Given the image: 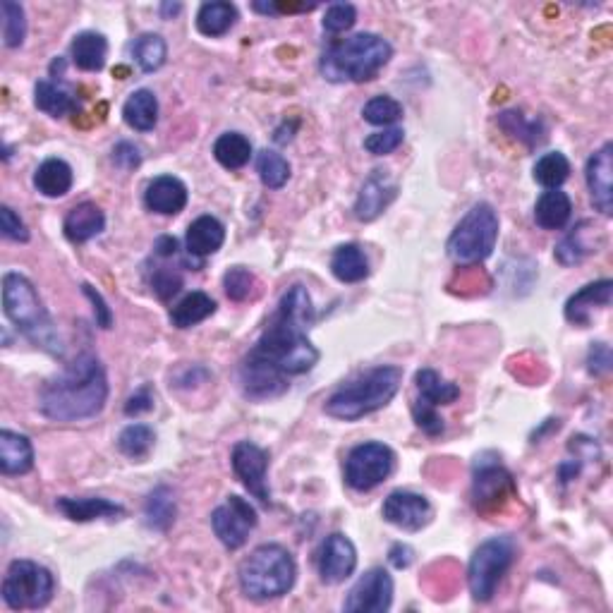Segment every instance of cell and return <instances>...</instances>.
I'll list each match as a JSON object with an SVG mask.
<instances>
[{
	"label": "cell",
	"mask_w": 613,
	"mask_h": 613,
	"mask_svg": "<svg viewBox=\"0 0 613 613\" xmlns=\"http://www.w3.org/2000/svg\"><path fill=\"white\" fill-rule=\"evenodd\" d=\"M113 161H115V166L123 168V171H132V168H137L139 163H142V154H139V149L135 147V144L120 142L118 147L113 149Z\"/></svg>",
	"instance_id": "obj_53"
},
{
	"label": "cell",
	"mask_w": 613,
	"mask_h": 613,
	"mask_svg": "<svg viewBox=\"0 0 613 613\" xmlns=\"http://www.w3.org/2000/svg\"><path fill=\"white\" fill-rule=\"evenodd\" d=\"M585 180L590 187L594 209L604 216L613 214V144L606 142L602 149L594 151L587 161Z\"/></svg>",
	"instance_id": "obj_17"
},
{
	"label": "cell",
	"mask_w": 613,
	"mask_h": 613,
	"mask_svg": "<svg viewBox=\"0 0 613 613\" xmlns=\"http://www.w3.org/2000/svg\"><path fill=\"white\" fill-rule=\"evenodd\" d=\"M240 384L242 393L250 400H269L278 398L288 391V376L278 372V369L269 367V364L254 360L247 355L240 367Z\"/></svg>",
	"instance_id": "obj_18"
},
{
	"label": "cell",
	"mask_w": 613,
	"mask_h": 613,
	"mask_svg": "<svg viewBox=\"0 0 613 613\" xmlns=\"http://www.w3.org/2000/svg\"><path fill=\"white\" fill-rule=\"evenodd\" d=\"M151 288H154V293L159 295L161 300H168V297L180 293L182 276L173 269H159L156 271V276L151 278Z\"/></svg>",
	"instance_id": "obj_50"
},
{
	"label": "cell",
	"mask_w": 613,
	"mask_h": 613,
	"mask_svg": "<svg viewBox=\"0 0 613 613\" xmlns=\"http://www.w3.org/2000/svg\"><path fill=\"white\" fill-rule=\"evenodd\" d=\"M132 53H135V63L139 65V70L156 72L159 68H163V63H166L168 46L166 41H163V36L159 34H142L135 41Z\"/></svg>",
	"instance_id": "obj_40"
},
{
	"label": "cell",
	"mask_w": 613,
	"mask_h": 613,
	"mask_svg": "<svg viewBox=\"0 0 613 613\" xmlns=\"http://www.w3.org/2000/svg\"><path fill=\"white\" fill-rule=\"evenodd\" d=\"M496 240H499V214L491 204L479 202L455 226L446 250L455 264L472 266L491 257Z\"/></svg>",
	"instance_id": "obj_7"
},
{
	"label": "cell",
	"mask_w": 613,
	"mask_h": 613,
	"mask_svg": "<svg viewBox=\"0 0 613 613\" xmlns=\"http://www.w3.org/2000/svg\"><path fill=\"white\" fill-rule=\"evenodd\" d=\"M82 290H84V295L89 297L91 305H94L96 324H99L101 329H111V326H113V312H111V307L106 305V300H103V295L96 288H91L89 283H84Z\"/></svg>",
	"instance_id": "obj_51"
},
{
	"label": "cell",
	"mask_w": 613,
	"mask_h": 613,
	"mask_svg": "<svg viewBox=\"0 0 613 613\" xmlns=\"http://www.w3.org/2000/svg\"><path fill=\"white\" fill-rule=\"evenodd\" d=\"M156 443L154 429L147 427V424H130L125 427L118 436V448L120 453L127 455L132 460H144L151 453Z\"/></svg>",
	"instance_id": "obj_39"
},
{
	"label": "cell",
	"mask_w": 613,
	"mask_h": 613,
	"mask_svg": "<svg viewBox=\"0 0 613 613\" xmlns=\"http://www.w3.org/2000/svg\"><path fill=\"white\" fill-rule=\"evenodd\" d=\"M226 242V228L214 216H199L190 223L185 235V247L194 259H204L216 254Z\"/></svg>",
	"instance_id": "obj_23"
},
{
	"label": "cell",
	"mask_w": 613,
	"mask_h": 613,
	"mask_svg": "<svg viewBox=\"0 0 613 613\" xmlns=\"http://www.w3.org/2000/svg\"><path fill=\"white\" fill-rule=\"evenodd\" d=\"M393 604V578L384 568H372L355 582L343 609L348 613H386Z\"/></svg>",
	"instance_id": "obj_13"
},
{
	"label": "cell",
	"mask_w": 613,
	"mask_h": 613,
	"mask_svg": "<svg viewBox=\"0 0 613 613\" xmlns=\"http://www.w3.org/2000/svg\"><path fill=\"white\" fill-rule=\"evenodd\" d=\"M0 12H3V44L8 48H17L24 44L27 36V17H24V8L15 0H3L0 3Z\"/></svg>",
	"instance_id": "obj_41"
},
{
	"label": "cell",
	"mask_w": 613,
	"mask_h": 613,
	"mask_svg": "<svg viewBox=\"0 0 613 613\" xmlns=\"http://www.w3.org/2000/svg\"><path fill=\"white\" fill-rule=\"evenodd\" d=\"M230 463H233L235 477L240 479L242 487H245L254 499L262 503H271V491L266 484V472H269V453L262 446L252 441H240L235 443L233 455H230Z\"/></svg>",
	"instance_id": "obj_12"
},
{
	"label": "cell",
	"mask_w": 613,
	"mask_h": 613,
	"mask_svg": "<svg viewBox=\"0 0 613 613\" xmlns=\"http://www.w3.org/2000/svg\"><path fill=\"white\" fill-rule=\"evenodd\" d=\"M56 506L72 523H91V520L123 518L125 515V508L120 503L108 499H70V496H63Z\"/></svg>",
	"instance_id": "obj_26"
},
{
	"label": "cell",
	"mask_w": 613,
	"mask_h": 613,
	"mask_svg": "<svg viewBox=\"0 0 613 613\" xmlns=\"http://www.w3.org/2000/svg\"><path fill=\"white\" fill-rule=\"evenodd\" d=\"M381 515L393 527H400L405 532H420L432 520L434 508L427 496L415 494V491H393L384 501Z\"/></svg>",
	"instance_id": "obj_14"
},
{
	"label": "cell",
	"mask_w": 613,
	"mask_h": 613,
	"mask_svg": "<svg viewBox=\"0 0 613 613\" xmlns=\"http://www.w3.org/2000/svg\"><path fill=\"white\" fill-rule=\"evenodd\" d=\"M573 214V202L563 190H546L534 204V223L542 230L566 228Z\"/></svg>",
	"instance_id": "obj_27"
},
{
	"label": "cell",
	"mask_w": 613,
	"mask_h": 613,
	"mask_svg": "<svg viewBox=\"0 0 613 613\" xmlns=\"http://www.w3.org/2000/svg\"><path fill=\"white\" fill-rule=\"evenodd\" d=\"M400 384H403V369L393 364H381V367L367 369L348 384L331 393L326 400L324 410L333 420L357 422L372 412L386 408L393 398L398 396Z\"/></svg>",
	"instance_id": "obj_3"
},
{
	"label": "cell",
	"mask_w": 613,
	"mask_h": 613,
	"mask_svg": "<svg viewBox=\"0 0 613 613\" xmlns=\"http://www.w3.org/2000/svg\"><path fill=\"white\" fill-rule=\"evenodd\" d=\"M34 103L39 111H44L51 118H65V115L72 113L77 108L75 96L72 91H68L63 84L41 80L36 82L34 87Z\"/></svg>",
	"instance_id": "obj_35"
},
{
	"label": "cell",
	"mask_w": 613,
	"mask_h": 613,
	"mask_svg": "<svg viewBox=\"0 0 613 613\" xmlns=\"http://www.w3.org/2000/svg\"><path fill=\"white\" fill-rule=\"evenodd\" d=\"M156 254H159V257H163V259H168V257H175V254H178V240L173 238V235H163V238H159L156 240Z\"/></svg>",
	"instance_id": "obj_56"
},
{
	"label": "cell",
	"mask_w": 613,
	"mask_h": 613,
	"mask_svg": "<svg viewBox=\"0 0 613 613\" xmlns=\"http://www.w3.org/2000/svg\"><path fill=\"white\" fill-rule=\"evenodd\" d=\"M357 568V549L348 537L341 532L326 537L319 551V575L326 585H341L355 573Z\"/></svg>",
	"instance_id": "obj_16"
},
{
	"label": "cell",
	"mask_w": 613,
	"mask_h": 613,
	"mask_svg": "<svg viewBox=\"0 0 613 613\" xmlns=\"http://www.w3.org/2000/svg\"><path fill=\"white\" fill-rule=\"evenodd\" d=\"M534 180L546 190H558L570 175V161L561 151H549V154L539 156V161L534 163Z\"/></svg>",
	"instance_id": "obj_38"
},
{
	"label": "cell",
	"mask_w": 613,
	"mask_h": 613,
	"mask_svg": "<svg viewBox=\"0 0 613 613\" xmlns=\"http://www.w3.org/2000/svg\"><path fill=\"white\" fill-rule=\"evenodd\" d=\"M214 156L228 171H240L252 159V142L240 132H226L216 139Z\"/></svg>",
	"instance_id": "obj_37"
},
{
	"label": "cell",
	"mask_w": 613,
	"mask_h": 613,
	"mask_svg": "<svg viewBox=\"0 0 613 613\" xmlns=\"http://www.w3.org/2000/svg\"><path fill=\"white\" fill-rule=\"evenodd\" d=\"M144 204L149 211L161 216H175L187 206V187L180 178L173 175H159L147 185Z\"/></svg>",
	"instance_id": "obj_20"
},
{
	"label": "cell",
	"mask_w": 613,
	"mask_h": 613,
	"mask_svg": "<svg viewBox=\"0 0 613 613\" xmlns=\"http://www.w3.org/2000/svg\"><path fill=\"white\" fill-rule=\"evenodd\" d=\"M108 58V41L99 32H82L72 41V63L84 72L103 70Z\"/></svg>",
	"instance_id": "obj_31"
},
{
	"label": "cell",
	"mask_w": 613,
	"mask_h": 613,
	"mask_svg": "<svg viewBox=\"0 0 613 613\" xmlns=\"http://www.w3.org/2000/svg\"><path fill=\"white\" fill-rule=\"evenodd\" d=\"M235 22H238V8L233 3H226V0L204 3L197 12L199 34L211 36V39L228 34Z\"/></svg>",
	"instance_id": "obj_33"
},
{
	"label": "cell",
	"mask_w": 613,
	"mask_h": 613,
	"mask_svg": "<svg viewBox=\"0 0 613 613\" xmlns=\"http://www.w3.org/2000/svg\"><path fill=\"white\" fill-rule=\"evenodd\" d=\"M357 22V8L350 3H333L329 5V10H326L324 15V29L329 34H343L348 32V29L355 27Z\"/></svg>",
	"instance_id": "obj_46"
},
{
	"label": "cell",
	"mask_w": 613,
	"mask_h": 613,
	"mask_svg": "<svg viewBox=\"0 0 613 613\" xmlns=\"http://www.w3.org/2000/svg\"><path fill=\"white\" fill-rule=\"evenodd\" d=\"M412 558H415V551H412L408 544H396V546H391V551H388V561H391V566L398 570L408 568L412 563Z\"/></svg>",
	"instance_id": "obj_55"
},
{
	"label": "cell",
	"mask_w": 613,
	"mask_h": 613,
	"mask_svg": "<svg viewBox=\"0 0 613 613\" xmlns=\"http://www.w3.org/2000/svg\"><path fill=\"white\" fill-rule=\"evenodd\" d=\"M34 467V446L24 434L0 432V472L8 477L27 475Z\"/></svg>",
	"instance_id": "obj_24"
},
{
	"label": "cell",
	"mask_w": 613,
	"mask_h": 613,
	"mask_svg": "<svg viewBox=\"0 0 613 613\" xmlns=\"http://www.w3.org/2000/svg\"><path fill=\"white\" fill-rule=\"evenodd\" d=\"M254 285H257V278H254V273L250 269H245V266H233V269L223 276L226 295L235 302L247 300V297L254 293Z\"/></svg>",
	"instance_id": "obj_45"
},
{
	"label": "cell",
	"mask_w": 613,
	"mask_h": 613,
	"mask_svg": "<svg viewBox=\"0 0 613 613\" xmlns=\"http://www.w3.org/2000/svg\"><path fill=\"white\" fill-rule=\"evenodd\" d=\"M0 230H3V235L8 240H15V242L29 240L27 226H24L20 214H15V209H10V206H0Z\"/></svg>",
	"instance_id": "obj_49"
},
{
	"label": "cell",
	"mask_w": 613,
	"mask_h": 613,
	"mask_svg": "<svg viewBox=\"0 0 613 613\" xmlns=\"http://www.w3.org/2000/svg\"><path fill=\"white\" fill-rule=\"evenodd\" d=\"M297 578L295 558L281 544H262L242 561L240 590L254 602H269L293 590Z\"/></svg>",
	"instance_id": "obj_6"
},
{
	"label": "cell",
	"mask_w": 613,
	"mask_h": 613,
	"mask_svg": "<svg viewBox=\"0 0 613 613\" xmlns=\"http://www.w3.org/2000/svg\"><path fill=\"white\" fill-rule=\"evenodd\" d=\"M412 417H415L417 427H420L424 434L439 436L443 432V420L439 417V412H436L432 405L422 403V400H415V405H412Z\"/></svg>",
	"instance_id": "obj_48"
},
{
	"label": "cell",
	"mask_w": 613,
	"mask_h": 613,
	"mask_svg": "<svg viewBox=\"0 0 613 613\" xmlns=\"http://www.w3.org/2000/svg\"><path fill=\"white\" fill-rule=\"evenodd\" d=\"M393 58V46L379 34H355L338 41L321 58V75L329 82H369Z\"/></svg>",
	"instance_id": "obj_5"
},
{
	"label": "cell",
	"mask_w": 613,
	"mask_h": 613,
	"mask_svg": "<svg viewBox=\"0 0 613 613\" xmlns=\"http://www.w3.org/2000/svg\"><path fill=\"white\" fill-rule=\"evenodd\" d=\"M257 173L269 190H281L285 182L290 180V163L276 151L264 149L257 156Z\"/></svg>",
	"instance_id": "obj_42"
},
{
	"label": "cell",
	"mask_w": 613,
	"mask_h": 613,
	"mask_svg": "<svg viewBox=\"0 0 613 613\" xmlns=\"http://www.w3.org/2000/svg\"><path fill=\"white\" fill-rule=\"evenodd\" d=\"M513 477L501 463H477L475 482H472V499L477 511H496L508 496H513Z\"/></svg>",
	"instance_id": "obj_15"
},
{
	"label": "cell",
	"mask_w": 613,
	"mask_h": 613,
	"mask_svg": "<svg viewBox=\"0 0 613 613\" xmlns=\"http://www.w3.org/2000/svg\"><path fill=\"white\" fill-rule=\"evenodd\" d=\"M103 228H106V216H103V211L99 209V206L91 202L77 204L75 209L68 211V216H65V221H63L65 238H68L70 242H77V245H82V242L101 235Z\"/></svg>",
	"instance_id": "obj_25"
},
{
	"label": "cell",
	"mask_w": 613,
	"mask_h": 613,
	"mask_svg": "<svg viewBox=\"0 0 613 613\" xmlns=\"http://www.w3.org/2000/svg\"><path fill=\"white\" fill-rule=\"evenodd\" d=\"M515 561V542L511 537H494L479 544L467 566V587L475 602H489L496 587Z\"/></svg>",
	"instance_id": "obj_9"
},
{
	"label": "cell",
	"mask_w": 613,
	"mask_h": 613,
	"mask_svg": "<svg viewBox=\"0 0 613 613\" xmlns=\"http://www.w3.org/2000/svg\"><path fill=\"white\" fill-rule=\"evenodd\" d=\"M180 10H182L180 3H163L161 5V17H163V20H173V17L178 15Z\"/></svg>",
	"instance_id": "obj_57"
},
{
	"label": "cell",
	"mask_w": 613,
	"mask_h": 613,
	"mask_svg": "<svg viewBox=\"0 0 613 613\" xmlns=\"http://www.w3.org/2000/svg\"><path fill=\"white\" fill-rule=\"evenodd\" d=\"M154 410V393H151L149 386H142L139 391L132 393L125 403V415L127 417H137L144 415V412Z\"/></svg>",
	"instance_id": "obj_52"
},
{
	"label": "cell",
	"mask_w": 613,
	"mask_h": 613,
	"mask_svg": "<svg viewBox=\"0 0 613 613\" xmlns=\"http://www.w3.org/2000/svg\"><path fill=\"white\" fill-rule=\"evenodd\" d=\"M3 312L12 321V326L36 348L51 352V355H63L56 324L36 293L34 283L22 273L10 271L3 276Z\"/></svg>",
	"instance_id": "obj_4"
},
{
	"label": "cell",
	"mask_w": 613,
	"mask_h": 613,
	"mask_svg": "<svg viewBox=\"0 0 613 613\" xmlns=\"http://www.w3.org/2000/svg\"><path fill=\"white\" fill-rule=\"evenodd\" d=\"M72 182H75V175H72L70 163L63 159H46L34 173V187L48 199L65 197L72 190Z\"/></svg>",
	"instance_id": "obj_28"
},
{
	"label": "cell",
	"mask_w": 613,
	"mask_h": 613,
	"mask_svg": "<svg viewBox=\"0 0 613 613\" xmlns=\"http://www.w3.org/2000/svg\"><path fill=\"white\" fill-rule=\"evenodd\" d=\"M257 523V511H254L252 503L242 499V496H228L226 503H221V506L211 513V527H214L221 544L230 551L245 546Z\"/></svg>",
	"instance_id": "obj_11"
},
{
	"label": "cell",
	"mask_w": 613,
	"mask_h": 613,
	"mask_svg": "<svg viewBox=\"0 0 613 613\" xmlns=\"http://www.w3.org/2000/svg\"><path fill=\"white\" fill-rule=\"evenodd\" d=\"M123 118L137 132L154 130L156 123H159V99H156L154 91L137 89L135 94H130V99L123 106Z\"/></svg>",
	"instance_id": "obj_29"
},
{
	"label": "cell",
	"mask_w": 613,
	"mask_h": 613,
	"mask_svg": "<svg viewBox=\"0 0 613 613\" xmlns=\"http://www.w3.org/2000/svg\"><path fill=\"white\" fill-rule=\"evenodd\" d=\"M393 467H396V453L386 443H360L345 458V482L355 491H372L391 477Z\"/></svg>",
	"instance_id": "obj_10"
},
{
	"label": "cell",
	"mask_w": 613,
	"mask_h": 613,
	"mask_svg": "<svg viewBox=\"0 0 613 613\" xmlns=\"http://www.w3.org/2000/svg\"><path fill=\"white\" fill-rule=\"evenodd\" d=\"M501 127L506 132H511L518 139H523L527 147H534V144H539L544 139V127L539 120H527L523 113L518 111H506L501 113L499 118Z\"/></svg>",
	"instance_id": "obj_44"
},
{
	"label": "cell",
	"mask_w": 613,
	"mask_h": 613,
	"mask_svg": "<svg viewBox=\"0 0 613 613\" xmlns=\"http://www.w3.org/2000/svg\"><path fill=\"white\" fill-rule=\"evenodd\" d=\"M398 187L396 182L384 171H374L369 175L367 180H364L360 194H357V202H355V216L357 221H374V218H379L384 211L388 209V204L396 199Z\"/></svg>",
	"instance_id": "obj_19"
},
{
	"label": "cell",
	"mask_w": 613,
	"mask_h": 613,
	"mask_svg": "<svg viewBox=\"0 0 613 613\" xmlns=\"http://www.w3.org/2000/svg\"><path fill=\"white\" fill-rule=\"evenodd\" d=\"M611 295H613V283L609 278L585 285V288L578 290V293L566 302V319L570 324L585 329V326L592 324L594 309H604L611 305Z\"/></svg>",
	"instance_id": "obj_21"
},
{
	"label": "cell",
	"mask_w": 613,
	"mask_h": 613,
	"mask_svg": "<svg viewBox=\"0 0 613 613\" xmlns=\"http://www.w3.org/2000/svg\"><path fill=\"white\" fill-rule=\"evenodd\" d=\"M216 312V300L211 295L194 290L171 309V324L175 329H192Z\"/></svg>",
	"instance_id": "obj_32"
},
{
	"label": "cell",
	"mask_w": 613,
	"mask_h": 613,
	"mask_svg": "<svg viewBox=\"0 0 613 613\" xmlns=\"http://www.w3.org/2000/svg\"><path fill=\"white\" fill-rule=\"evenodd\" d=\"M587 364H590V372L594 376H602L611 369V350L606 343L592 345L590 357H587Z\"/></svg>",
	"instance_id": "obj_54"
},
{
	"label": "cell",
	"mask_w": 613,
	"mask_h": 613,
	"mask_svg": "<svg viewBox=\"0 0 613 613\" xmlns=\"http://www.w3.org/2000/svg\"><path fill=\"white\" fill-rule=\"evenodd\" d=\"M106 400V369L94 355L84 352L63 369V374L48 381L41 391L39 408L46 420L68 424L101 415Z\"/></svg>",
	"instance_id": "obj_2"
},
{
	"label": "cell",
	"mask_w": 613,
	"mask_h": 613,
	"mask_svg": "<svg viewBox=\"0 0 613 613\" xmlns=\"http://www.w3.org/2000/svg\"><path fill=\"white\" fill-rule=\"evenodd\" d=\"M362 118L367 120L369 125L388 127L403 118V106H400L393 96H374V99L364 103Z\"/></svg>",
	"instance_id": "obj_43"
},
{
	"label": "cell",
	"mask_w": 613,
	"mask_h": 613,
	"mask_svg": "<svg viewBox=\"0 0 613 613\" xmlns=\"http://www.w3.org/2000/svg\"><path fill=\"white\" fill-rule=\"evenodd\" d=\"M403 139H405V132L400 130V127H388V130L374 132V135H369L367 139H364V149L374 156H388V154H393L400 144H403Z\"/></svg>",
	"instance_id": "obj_47"
},
{
	"label": "cell",
	"mask_w": 613,
	"mask_h": 613,
	"mask_svg": "<svg viewBox=\"0 0 613 613\" xmlns=\"http://www.w3.org/2000/svg\"><path fill=\"white\" fill-rule=\"evenodd\" d=\"M602 245V233L592 221H580L570 233L556 245V259L563 266H575L585 262Z\"/></svg>",
	"instance_id": "obj_22"
},
{
	"label": "cell",
	"mask_w": 613,
	"mask_h": 613,
	"mask_svg": "<svg viewBox=\"0 0 613 613\" xmlns=\"http://www.w3.org/2000/svg\"><path fill=\"white\" fill-rule=\"evenodd\" d=\"M331 273L341 283H362L369 276V259L360 245L348 242L331 257Z\"/></svg>",
	"instance_id": "obj_30"
},
{
	"label": "cell",
	"mask_w": 613,
	"mask_h": 613,
	"mask_svg": "<svg viewBox=\"0 0 613 613\" xmlns=\"http://www.w3.org/2000/svg\"><path fill=\"white\" fill-rule=\"evenodd\" d=\"M51 570L34 561H12L3 580V602L12 611H36L53 599Z\"/></svg>",
	"instance_id": "obj_8"
},
{
	"label": "cell",
	"mask_w": 613,
	"mask_h": 613,
	"mask_svg": "<svg viewBox=\"0 0 613 613\" xmlns=\"http://www.w3.org/2000/svg\"><path fill=\"white\" fill-rule=\"evenodd\" d=\"M175 515H178V506H175L173 491L168 487H156L151 491L144 503V523L149 530L166 532L175 523Z\"/></svg>",
	"instance_id": "obj_36"
},
{
	"label": "cell",
	"mask_w": 613,
	"mask_h": 613,
	"mask_svg": "<svg viewBox=\"0 0 613 613\" xmlns=\"http://www.w3.org/2000/svg\"><path fill=\"white\" fill-rule=\"evenodd\" d=\"M312 324V297H309L305 285H293L278 302L264 333L250 350V357L269 364L285 376L312 372L319 362V350L307 336Z\"/></svg>",
	"instance_id": "obj_1"
},
{
	"label": "cell",
	"mask_w": 613,
	"mask_h": 613,
	"mask_svg": "<svg viewBox=\"0 0 613 613\" xmlns=\"http://www.w3.org/2000/svg\"><path fill=\"white\" fill-rule=\"evenodd\" d=\"M415 384H417V400L432 405V408L451 405L460 398V388L451 384V381L441 379L434 369H420L415 376Z\"/></svg>",
	"instance_id": "obj_34"
}]
</instances>
